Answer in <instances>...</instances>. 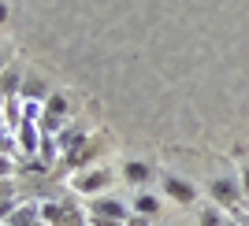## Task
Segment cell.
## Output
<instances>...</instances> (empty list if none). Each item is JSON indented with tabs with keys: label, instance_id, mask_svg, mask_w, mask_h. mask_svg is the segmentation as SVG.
I'll use <instances>...</instances> for the list:
<instances>
[{
	"label": "cell",
	"instance_id": "cell-1",
	"mask_svg": "<svg viewBox=\"0 0 249 226\" xmlns=\"http://www.w3.org/2000/svg\"><path fill=\"white\" fill-rule=\"evenodd\" d=\"M108 182H112V175H108V171H89V175H82L74 185H78L82 193H97V189H104Z\"/></svg>",
	"mask_w": 249,
	"mask_h": 226
},
{
	"label": "cell",
	"instance_id": "cell-2",
	"mask_svg": "<svg viewBox=\"0 0 249 226\" xmlns=\"http://www.w3.org/2000/svg\"><path fill=\"white\" fill-rule=\"evenodd\" d=\"M164 189H167L171 196H175V200H182V204H194V196H197V193H194V185L178 182V178H171V175L164 178Z\"/></svg>",
	"mask_w": 249,
	"mask_h": 226
},
{
	"label": "cell",
	"instance_id": "cell-3",
	"mask_svg": "<svg viewBox=\"0 0 249 226\" xmlns=\"http://www.w3.org/2000/svg\"><path fill=\"white\" fill-rule=\"evenodd\" d=\"M93 215H104V219H119V223H126V208L119 204V200H97V204H93Z\"/></svg>",
	"mask_w": 249,
	"mask_h": 226
},
{
	"label": "cell",
	"instance_id": "cell-4",
	"mask_svg": "<svg viewBox=\"0 0 249 226\" xmlns=\"http://www.w3.org/2000/svg\"><path fill=\"white\" fill-rule=\"evenodd\" d=\"M156 208H160V204H156V196H138V200H134L138 215H156Z\"/></svg>",
	"mask_w": 249,
	"mask_h": 226
},
{
	"label": "cell",
	"instance_id": "cell-5",
	"mask_svg": "<svg viewBox=\"0 0 249 226\" xmlns=\"http://www.w3.org/2000/svg\"><path fill=\"white\" fill-rule=\"evenodd\" d=\"M212 196H216V200H227V204H231V200H234V185H231L227 178H223V182H216V185H212Z\"/></svg>",
	"mask_w": 249,
	"mask_h": 226
},
{
	"label": "cell",
	"instance_id": "cell-6",
	"mask_svg": "<svg viewBox=\"0 0 249 226\" xmlns=\"http://www.w3.org/2000/svg\"><path fill=\"white\" fill-rule=\"evenodd\" d=\"M201 223L205 226H227L223 215H219V208H201Z\"/></svg>",
	"mask_w": 249,
	"mask_h": 226
},
{
	"label": "cell",
	"instance_id": "cell-7",
	"mask_svg": "<svg viewBox=\"0 0 249 226\" xmlns=\"http://www.w3.org/2000/svg\"><path fill=\"white\" fill-rule=\"evenodd\" d=\"M130 182H145V175H149V167L145 163H126V171H123Z\"/></svg>",
	"mask_w": 249,
	"mask_h": 226
},
{
	"label": "cell",
	"instance_id": "cell-8",
	"mask_svg": "<svg viewBox=\"0 0 249 226\" xmlns=\"http://www.w3.org/2000/svg\"><path fill=\"white\" fill-rule=\"evenodd\" d=\"M4 82H8V93H15V85H19V74H11V71H8V78H4Z\"/></svg>",
	"mask_w": 249,
	"mask_h": 226
},
{
	"label": "cell",
	"instance_id": "cell-9",
	"mask_svg": "<svg viewBox=\"0 0 249 226\" xmlns=\"http://www.w3.org/2000/svg\"><path fill=\"white\" fill-rule=\"evenodd\" d=\"M126 226H149V223H145V215H130V219H126Z\"/></svg>",
	"mask_w": 249,
	"mask_h": 226
},
{
	"label": "cell",
	"instance_id": "cell-10",
	"mask_svg": "<svg viewBox=\"0 0 249 226\" xmlns=\"http://www.w3.org/2000/svg\"><path fill=\"white\" fill-rule=\"evenodd\" d=\"M242 178H246V182H242V185H246V193H249V167H246V175H242Z\"/></svg>",
	"mask_w": 249,
	"mask_h": 226
}]
</instances>
